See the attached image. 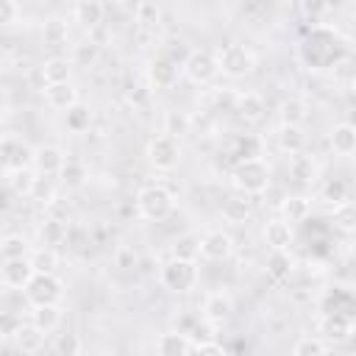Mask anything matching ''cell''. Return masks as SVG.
I'll use <instances>...</instances> for the list:
<instances>
[{
  "mask_svg": "<svg viewBox=\"0 0 356 356\" xmlns=\"http://www.w3.org/2000/svg\"><path fill=\"white\" fill-rule=\"evenodd\" d=\"M234 111L239 120L245 122H261L264 120V111H267V103L259 92H236L234 95Z\"/></svg>",
  "mask_w": 356,
  "mask_h": 356,
  "instance_id": "5bb4252c",
  "label": "cell"
},
{
  "mask_svg": "<svg viewBox=\"0 0 356 356\" xmlns=\"http://www.w3.org/2000/svg\"><path fill=\"white\" fill-rule=\"evenodd\" d=\"M44 211H47V217H50V220H58V222H67V225H70V206H67V203H61L58 197H56Z\"/></svg>",
  "mask_w": 356,
  "mask_h": 356,
  "instance_id": "f907efd6",
  "label": "cell"
},
{
  "mask_svg": "<svg viewBox=\"0 0 356 356\" xmlns=\"http://www.w3.org/2000/svg\"><path fill=\"white\" fill-rule=\"evenodd\" d=\"M72 61L67 56H50L44 64H42V81L44 86H56V83H70V75H72Z\"/></svg>",
  "mask_w": 356,
  "mask_h": 356,
  "instance_id": "ac0fdd59",
  "label": "cell"
},
{
  "mask_svg": "<svg viewBox=\"0 0 356 356\" xmlns=\"http://www.w3.org/2000/svg\"><path fill=\"white\" fill-rule=\"evenodd\" d=\"M136 253L128 248V245H120L117 250H114V264L120 267V270H131V267H136Z\"/></svg>",
  "mask_w": 356,
  "mask_h": 356,
  "instance_id": "681fc988",
  "label": "cell"
},
{
  "mask_svg": "<svg viewBox=\"0 0 356 356\" xmlns=\"http://www.w3.org/2000/svg\"><path fill=\"white\" fill-rule=\"evenodd\" d=\"M145 159L156 170H172V167H178V161H181V139H172L167 134H156L147 142V147H145Z\"/></svg>",
  "mask_w": 356,
  "mask_h": 356,
  "instance_id": "5b68a950",
  "label": "cell"
},
{
  "mask_svg": "<svg viewBox=\"0 0 356 356\" xmlns=\"http://www.w3.org/2000/svg\"><path fill=\"white\" fill-rule=\"evenodd\" d=\"M195 356H225V350H222V345H217V342H200V345L195 348Z\"/></svg>",
  "mask_w": 356,
  "mask_h": 356,
  "instance_id": "816d5d0a",
  "label": "cell"
},
{
  "mask_svg": "<svg viewBox=\"0 0 356 356\" xmlns=\"http://www.w3.org/2000/svg\"><path fill=\"white\" fill-rule=\"evenodd\" d=\"M309 214H312V197H306V195H289V197H284V203H281V220H286L292 225V222H303Z\"/></svg>",
  "mask_w": 356,
  "mask_h": 356,
  "instance_id": "d4e9b609",
  "label": "cell"
},
{
  "mask_svg": "<svg viewBox=\"0 0 356 356\" xmlns=\"http://www.w3.org/2000/svg\"><path fill=\"white\" fill-rule=\"evenodd\" d=\"M175 209V200H172V192L161 184H147L136 192V211L139 217L150 220V222H161L172 214Z\"/></svg>",
  "mask_w": 356,
  "mask_h": 356,
  "instance_id": "6da1fadb",
  "label": "cell"
},
{
  "mask_svg": "<svg viewBox=\"0 0 356 356\" xmlns=\"http://www.w3.org/2000/svg\"><path fill=\"white\" fill-rule=\"evenodd\" d=\"M164 131L161 134H167V136H172V139H181L184 134H189L192 131V117L186 114V111H167L164 114Z\"/></svg>",
  "mask_w": 356,
  "mask_h": 356,
  "instance_id": "836d02e7",
  "label": "cell"
},
{
  "mask_svg": "<svg viewBox=\"0 0 356 356\" xmlns=\"http://www.w3.org/2000/svg\"><path fill=\"white\" fill-rule=\"evenodd\" d=\"M64 320V312L58 303H44V306H31V323L42 328L44 334H53Z\"/></svg>",
  "mask_w": 356,
  "mask_h": 356,
  "instance_id": "7402d4cb",
  "label": "cell"
},
{
  "mask_svg": "<svg viewBox=\"0 0 356 356\" xmlns=\"http://www.w3.org/2000/svg\"><path fill=\"white\" fill-rule=\"evenodd\" d=\"M300 11L309 14V17H317V14L328 11V3H300Z\"/></svg>",
  "mask_w": 356,
  "mask_h": 356,
  "instance_id": "f5cc1de1",
  "label": "cell"
},
{
  "mask_svg": "<svg viewBox=\"0 0 356 356\" xmlns=\"http://www.w3.org/2000/svg\"><path fill=\"white\" fill-rule=\"evenodd\" d=\"M31 245H28V239L22 236V234H6L3 239H0V253H3V261L6 259H25V256H31Z\"/></svg>",
  "mask_w": 356,
  "mask_h": 356,
  "instance_id": "d590c367",
  "label": "cell"
},
{
  "mask_svg": "<svg viewBox=\"0 0 356 356\" xmlns=\"http://www.w3.org/2000/svg\"><path fill=\"white\" fill-rule=\"evenodd\" d=\"M36 178H39V172H36L33 167H25V170H8V172H6V184H8V189H11L14 195H19V197H28V195H31Z\"/></svg>",
  "mask_w": 356,
  "mask_h": 356,
  "instance_id": "4316f807",
  "label": "cell"
},
{
  "mask_svg": "<svg viewBox=\"0 0 356 356\" xmlns=\"http://www.w3.org/2000/svg\"><path fill=\"white\" fill-rule=\"evenodd\" d=\"M97 58H100V44H97L95 39L75 44V47H72V53H70V61H72V64H78V67H92Z\"/></svg>",
  "mask_w": 356,
  "mask_h": 356,
  "instance_id": "ab89813d",
  "label": "cell"
},
{
  "mask_svg": "<svg viewBox=\"0 0 356 356\" xmlns=\"http://www.w3.org/2000/svg\"><path fill=\"white\" fill-rule=\"evenodd\" d=\"M67 231H70L67 222H58V220H50V217H47V220L39 225V242H42V248H53V245L67 242Z\"/></svg>",
  "mask_w": 356,
  "mask_h": 356,
  "instance_id": "4dcf8cb0",
  "label": "cell"
},
{
  "mask_svg": "<svg viewBox=\"0 0 356 356\" xmlns=\"http://www.w3.org/2000/svg\"><path fill=\"white\" fill-rule=\"evenodd\" d=\"M184 75V70L170 58V56H156L147 64V81L153 89H170L178 83V78Z\"/></svg>",
  "mask_w": 356,
  "mask_h": 356,
  "instance_id": "8fae6325",
  "label": "cell"
},
{
  "mask_svg": "<svg viewBox=\"0 0 356 356\" xmlns=\"http://www.w3.org/2000/svg\"><path fill=\"white\" fill-rule=\"evenodd\" d=\"M331 220H334V228L337 231H342V234H356V203H342V206H337L334 209V214H331Z\"/></svg>",
  "mask_w": 356,
  "mask_h": 356,
  "instance_id": "f35d334b",
  "label": "cell"
},
{
  "mask_svg": "<svg viewBox=\"0 0 356 356\" xmlns=\"http://www.w3.org/2000/svg\"><path fill=\"white\" fill-rule=\"evenodd\" d=\"M134 19L142 25V28H156L159 25V19H161V8L156 6V3H139L136 6V11H134Z\"/></svg>",
  "mask_w": 356,
  "mask_h": 356,
  "instance_id": "f6af8a7d",
  "label": "cell"
},
{
  "mask_svg": "<svg viewBox=\"0 0 356 356\" xmlns=\"http://www.w3.org/2000/svg\"><path fill=\"white\" fill-rule=\"evenodd\" d=\"M331 139V150L337 156H350L356 153V125L353 122H337L328 134Z\"/></svg>",
  "mask_w": 356,
  "mask_h": 356,
  "instance_id": "d6986e66",
  "label": "cell"
},
{
  "mask_svg": "<svg viewBox=\"0 0 356 356\" xmlns=\"http://www.w3.org/2000/svg\"><path fill=\"white\" fill-rule=\"evenodd\" d=\"M56 353H58V356H81V339H78V334H72V331L58 334V339H56Z\"/></svg>",
  "mask_w": 356,
  "mask_h": 356,
  "instance_id": "bcb514c9",
  "label": "cell"
},
{
  "mask_svg": "<svg viewBox=\"0 0 356 356\" xmlns=\"http://www.w3.org/2000/svg\"><path fill=\"white\" fill-rule=\"evenodd\" d=\"M214 58H217L220 72L228 78H245L256 67V56L245 44H222L214 50Z\"/></svg>",
  "mask_w": 356,
  "mask_h": 356,
  "instance_id": "3957f363",
  "label": "cell"
},
{
  "mask_svg": "<svg viewBox=\"0 0 356 356\" xmlns=\"http://www.w3.org/2000/svg\"><path fill=\"white\" fill-rule=\"evenodd\" d=\"M170 253L178 261H195L200 256V236L197 234H181V236H175L172 245H170Z\"/></svg>",
  "mask_w": 356,
  "mask_h": 356,
  "instance_id": "83f0119b",
  "label": "cell"
},
{
  "mask_svg": "<svg viewBox=\"0 0 356 356\" xmlns=\"http://www.w3.org/2000/svg\"><path fill=\"white\" fill-rule=\"evenodd\" d=\"M31 264L36 270V275H56V267H58V253L53 248H33L31 250Z\"/></svg>",
  "mask_w": 356,
  "mask_h": 356,
  "instance_id": "1f68e13d",
  "label": "cell"
},
{
  "mask_svg": "<svg viewBox=\"0 0 356 356\" xmlns=\"http://www.w3.org/2000/svg\"><path fill=\"white\" fill-rule=\"evenodd\" d=\"M19 14H22L19 3H14V0H0V22H3V25H14V22L19 19Z\"/></svg>",
  "mask_w": 356,
  "mask_h": 356,
  "instance_id": "c3c4849f",
  "label": "cell"
},
{
  "mask_svg": "<svg viewBox=\"0 0 356 356\" xmlns=\"http://www.w3.org/2000/svg\"><path fill=\"white\" fill-rule=\"evenodd\" d=\"M31 306H44V303H58L64 295V284L56 275H33L28 289L22 292Z\"/></svg>",
  "mask_w": 356,
  "mask_h": 356,
  "instance_id": "ba28073f",
  "label": "cell"
},
{
  "mask_svg": "<svg viewBox=\"0 0 356 356\" xmlns=\"http://www.w3.org/2000/svg\"><path fill=\"white\" fill-rule=\"evenodd\" d=\"M348 184L345 181H339V178H334V181H328L325 186H323V200L325 203H331L334 209L337 206H342V203H348Z\"/></svg>",
  "mask_w": 356,
  "mask_h": 356,
  "instance_id": "7bdbcfd3",
  "label": "cell"
},
{
  "mask_svg": "<svg viewBox=\"0 0 356 356\" xmlns=\"http://www.w3.org/2000/svg\"><path fill=\"white\" fill-rule=\"evenodd\" d=\"M234 253V239L222 228H211L200 236V256L206 261H225Z\"/></svg>",
  "mask_w": 356,
  "mask_h": 356,
  "instance_id": "30bf717a",
  "label": "cell"
},
{
  "mask_svg": "<svg viewBox=\"0 0 356 356\" xmlns=\"http://www.w3.org/2000/svg\"><path fill=\"white\" fill-rule=\"evenodd\" d=\"M28 200H33V203H39V206L47 209L56 200V181L50 175H39L36 184H33V189H31V195H28Z\"/></svg>",
  "mask_w": 356,
  "mask_h": 356,
  "instance_id": "74e56055",
  "label": "cell"
},
{
  "mask_svg": "<svg viewBox=\"0 0 356 356\" xmlns=\"http://www.w3.org/2000/svg\"><path fill=\"white\" fill-rule=\"evenodd\" d=\"M58 178H61V184H64L67 189H78V186L86 184L89 170H86L83 161H78V159H67V164H64V170L58 172Z\"/></svg>",
  "mask_w": 356,
  "mask_h": 356,
  "instance_id": "e575fe53",
  "label": "cell"
},
{
  "mask_svg": "<svg viewBox=\"0 0 356 356\" xmlns=\"http://www.w3.org/2000/svg\"><path fill=\"white\" fill-rule=\"evenodd\" d=\"M19 328H22V317H17L14 312H6L0 317V334H3V339H14V334Z\"/></svg>",
  "mask_w": 356,
  "mask_h": 356,
  "instance_id": "7dc6e473",
  "label": "cell"
},
{
  "mask_svg": "<svg viewBox=\"0 0 356 356\" xmlns=\"http://www.w3.org/2000/svg\"><path fill=\"white\" fill-rule=\"evenodd\" d=\"M320 331H323L325 339H331V342H342V339L350 334V323L342 320L339 314H328V317L320 320Z\"/></svg>",
  "mask_w": 356,
  "mask_h": 356,
  "instance_id": "8d00e7d4",
  "label": "cell"
},
{
  "mask_svg": "<svg viewBox=\"0 0 356 356\" xmlns=\"http://www.w3.org/2000/svg\"><path fill=\"white\" fill-rule=\"evenodd\" d=\"M231 312H234V298H231L228 292H222V289L209 292V295L203 298V303H200V317H203L206 323H211V325L225 323V320L231 317Z\"/></svg>",
  "mask_w": 356,
  "mask_h": 356,
  "instance_id": "7c38bea8",
  "label": "cell"
},
{
  "mask_svg": "<svg viewBox=\"0 0 356 356\" xmlns=\"http://www.w3.org/2000/svg\"><path fill=\"white\" fill-rule=\"evenodd\" d=\"M44 103L53 108V111H70L72 106H78V89L70 83H56V86H44Z\"/></svg>",
  "mask_w": 356,
  "mask_h": 356,
  "instance_id": "9a60e30c",
  "label": "cell"
},
{
  "mask_svg": "<svg viewBox=\"0 0 356 356\" xmlns=\"http://www.w3.org/2000/svg\"><path fill=\"white\" fill-rule=\"evenodd\" d=\"M42 42L47 47H61L67 42V22L61 17H47L42 22Z\"/></svg>",
  "mask_w": 356,
  "mask_h": 356,
  "instance_id": "d6a6232c",
  "label": "cell"
},
{
  "mask_svg": "<svg viewBox=\"0 0 356 356\" xmlns=\"http://www.w3.org/2000/svg\"><path fill=\"white\" fill-rule=\"evenodd\" d=\"M278 114H281V125H300L303 128V122L309 117V108H306V103L300 97H286L281 103Z\"/></svg>",
  "mask_w": 356,
  "mask_h": 356,
  "instance_id": "f546056e",
  "label": "cell"
},
{
  "mask_svg": "<svg viewBox=\"0 0 356 356\" xmlns=\"http://www.w3.org/2000/svg\"><path fill=\"white\" fill-rule=\"evenodd\" d=\"M189 337L181 331H164L156 339V356H189Z\"/></svg>",
  "mask_w": 356,
  "mask_h": 356,
  "instance_id": "603a6c76",
  "label": "cell"
},
{
  "mask_svg": "<svg viewBox=\"0 0 356 356\" xmlns=\"http://www.w3.org/2000/svg\"><path fill=\"white\" fill-rule=\"evenodd\" d=\"M264 267H267V275H270L273 281H286V278L292 275L295 261H292L289 250H270V256H267Z\"/></svg>",
  "mask_w": 356,
  "mask_h": 356,
  "instance_id": "f1b7e54d",
  "label": "cell"
},
{
  "mask_svg": "<svg viewBox=\"0 0 356 356\" xmlns=\"http://www.w3.org/2000/svg\"><path fill=\"white\" fill-rule=\"evenodd\" d=\"M64 117H67V128H70L72 134H83V131L89 128V122H92V111H89V106H83V103L72 106Z\"/></svg>",
  "mask_w": 356,
  "mask_h": 356,
  "instance_id": "60d3db41",
  "label": "cell"
},
{
  "mask_svg": "<svg viewBox=\"0 0 356 356\" xmlns=\"http://www.w3.org/2000/svg\"><path fill=\"white\" fill-rule=\"evenodd\" d=\"M67 164V153L58 147V145H39L36 153H33V170L39 175H58Z\"/></svg>",
  "mask_w": 356,
  "mask_h": 356,
  "instance_id": "4fadbf2b",
  "label": "cell"
},
{
  "mask_svg": "<svg viewBox=\"0 0 356 356\" xmlns=\"http://www.w3.org/2000/svg\"><path fill=\"white\" fill-rule=\"evenodd\" d=\"M292 356H328V350H325V342L320 337H303L295 342Z\"/></svg>",
  "mask_w": 356,
  "mask_h": 356,
  "instance_id": "ee69618b",
  "label": "cell"
},
{
  "mask_svg": "<svg viewBox=\"0 0 356 356\" xmlns=\"http://www.w3.org/2000/svg\"><path fill=\"white\" fill-rule=\"evenodd\" d=\"M264 242L270 250H289L292 245V225L286 220H267L264 222Z\"/></svg>",
  "mask_w": 356,
  "mask_h": 356,
  "instance_id": "44dd1931",
  "label": "cell"
},
{
  "mask_svg": "<svg viewBox=\"0 0 356 356\" xmlns=\"http://www.w3.org/2000/svg\"><path fill=\"white\" fill-rule=\"evenodd\" d=\"M286 170H289V178L298 181V184H314V178H317V164L306 153L289 156V167Z\"/></svg>",
  "mask_w": 356,
  "mask_h": 356,
  "instance_id": "484cf974",
  "label": "cell"
},
{
  "mask_svg": "<svg viewBox=\"0 0 356 356\" xmlns=\"http://www.w3.org/2000/svg\"><path fill=\"white\" fill-rule=\"evenodd\" d=\"M220 75L214 50H192V56L184 64V78L192 81L195 86H206Z\"/></svg>",
  "mask_w": 356,
  "mask_h": 356,
  "instance_id": "8992f818",
  "label": "cell"
},
{
  "mask_svg": "<svg viewBox=\"0 0 356 356\" xmlns=\"http://www.w3.org/2000/svg\"><path fill=\"white\" fill-rule=\"evenodd\" d=\"M103 14H106V6L97 3V0H81V3L72 6V19L81 28H89V31H95L103 22Z\"/></svg>",
  "mask_w": 356,
  "mask_h": 356,
  "instance_id": "ffe728a7",
  "label": "cell"
},
{
  "mask_svg": "<svg viewBox=\"0 0 356 356\" xmlns=\"http://www.w3.org/2000/svg\"><path fill=\"white\" fill-rule=\"evenodd\" d=\"M159 281L167 292H189L197 286V267L195 261H178V259H170L161 264L159 270Z\"/></svg>",
  "mask_w": 356,
  "mask_h": 356,
  "instance_id": "277c9868",
  "label": "cell"
},
{
  "mask_svg": "<svg viewBox=\"0 0 356 356\" xmlns=\"http://www.w3.org/2000/svg\"><path fill=\"white\" fill-rule=\"evenodd\" d=\"M231 181L242 195H261L270 189V167L261 159H250V161H236L231 170Z\"/></svg>",
  "mask_w": 356,
  "mask_h": 356,
  "instance_id": "7a4b0ae2",
  "label": "cell"
},
{
  "mask_svg": "<svg viewBox=\"0 0 356 356\" xmlns=\"http://www.w3.org/2000/svg\"><path fill=\"white\" fill-rule=\"evenodd\" d=\"M250 159H261V139L245 134L236 142V161H250Z\"/></svg>",
  "mask_w": 356,
  "mask_h": 356,
  "instance_id": "b9f144b4",
  "label": "cell"
},
{
  "mask_svg": "<svg viewBox=\"0 0 356 356\" xmlns=\"http://www.w3.org/2000/svg\"><path fill=\"white\" fill-rule=\"evenodd\" d=\"M220 214H222V220H225L228 225H242V222H248L250 214H253L250 197H248V195H228V197L222 200V206H220Z\"/></svg>",
  "mask_w": 356,
  "mask_h": 356,
  "instance_id": "2e32d148",
  "label": "cell"
},
{
  "mask_svg": "<svg viewBox=\"0 0 356 356\" xmlns=\"http://www.w3.org/2000/svg\"><path fill=\"white\" fill-rule=\"evenodd\" d=\"M0 153H3L6 172H8V170L33 167V153H36V147H31L25 139H19V136H14V134H6L3 142H0Z\"/></svg>",
  "mask_w": 356,
  "mask_h": 356,
  "instance_id": "52a82bcc",
  "label": "cell"
},
{
  "mask_svg": "<svg viewBox=\"0 0 356 356\" xmlns=\"http://www.w3.org/2000/svg\"><path fill=\"white\" fill-rule=\"evenodd\" d=\"M44 331L36 328L33 323H22V328L14 334V348L22 353V356H36L42 348H44Z\"/></svg>",
  "mask_w": 356,
  "mask_h": 356,
  "instance_id": "e0dca14e",
  "label": "cell"
},
{
  "mask_svg": "<svg viewBox=\"0 0 356 356\" xmlns=\"http://www.w3.org/2000/svg\"><path fill=\"white\" fill-rule=\"evenodd\" d=\"M33 275H36V270H33V264H31L28 256H25V259H6L3 267H0V281H3L6 289H19V292H25L28 284L33 281Z\"/></svg>",
  "mask_w": 356,
  "mask_h": 356,
  "instance_id": "9c48e42d",
  "label": "cell"
},
{
  "mask_svg": "<svg viewBox=\"0 0 356 356\" xmlns=\"http://www.w3.org/2000/svg\"><path fill=\"white\" fill-rule=\"evenodd\" d=\"M275 142H278V147H281L284 153L298 156V153H303V147H306V134H303L300 125H281L278 134H275Z\"/></svg>",
  "mask_w": 356,
  "mask_h": 356,
  "instance_id": "cb8c5ba5",
  "label": "cell"
}]
</instances>
